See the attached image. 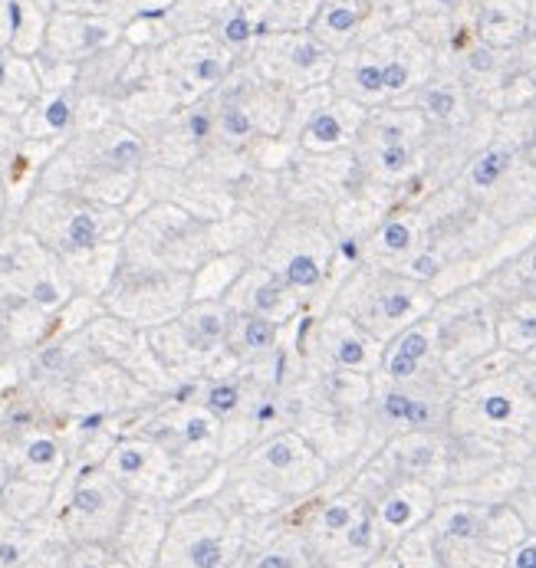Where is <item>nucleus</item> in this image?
<instances>
[{
	"instance_id": "f257e3e1",
	"label": "nucleus",
	"mask_w": 536,
	"mask_h": 568,
	"mask_svg": "<svg viewBox=\"0 0 536 568\" xmlns=\"http://www.w3.org/2000/svg\"><path fill=\"white\" fill-rule=\"evenodd\" d=\"M303 299L306 312H323L340 283L359 267V244L340 241L323 204H286L257 257Z\"/></svg>"
},
{
	"instance_id": "f03ea898",
	"label": "nucleus",
	"mask_w": 536,
	"mask_h": 568,
	"mask_svg": "<svg viewBox=\"0 0 536 568\" xmlns=\"http://www.w3.org/2000/svg\"><path fill=\"white\" fill-rule=\"evenodd\" d=\"M149 165L152 155L145 135L116 119L110 126L76 132L69 142H63L43 165L37 188L129 207Z\"/></svg>"
},
{
	"instance_id": "7ed1b4c3",
	"label": "nucleus",
	"mask_w": 536,
	"mask_h": 568,
	"mask_svg": "<svg viewBox=\"0 0 536 568\" xmlns=\"http://www.w3.org/2000/svg\"><path fill=\"white\" fill-rule=\"evenodd\" d=\"M427 76H432V50L411 24H398L343 50L330 82L340 95L372 108L392 102L408 105Z\"/></svg>"
},
{
	"instance_id": "20e7f679",
	"label": "nucleus",
	"mask_w": 536,
	"mask_h": 568,
	"mask_svg": "<svg viewBox=\"0 0 536 568\" xmlns=\"http://www.w3.org/2000/svg\"><path fill=\"white\" fill-rule=\"evenodd\" d=\"M448 427L484 437L507 453V461L523 464L536 450V401L520 362L500 375L458 385Z\"/></svg>"
},
{
	"instance_id": "39448f33",
	"label": "nucleus",
	"mask_w": 536,
	"mask_h": 568,
	"mask_svg": "<svg viewBox=\"0 0 536 568\" xmlns=\"http://www.w3.org/2000/svg\"><path fill=\"white\" fill-rule=\"evenodd\" d=\"M129 430L149 434L171 453V461L184 474L191 493L225 464L221 421L194 398L191 382H181L171 395H162L152 408H145L132 421Z\"/></svg>"
},
{
	"instance_id": "423d86ee",
	"label": "nucleus",
	"mask_w": 536,
	"mask_h": 568,
	"mask_svg": "<svg viewBox=\"0 0 536 568\" xmlns=\"http://www.w3.org/2000/svg\"><path fill=\"white\" fill-rule=\"evenodd\" d=\"M17 220L27 231H34L56 257H76L102 244H119L129 227L126 207L99 204L50 188H37L21 204Z\"/></svg>"
},
{
	"instance_id": "0eeeda50",
	"label": "nucleus",
	"mask_w": 536,
	"mask_h": 568,
	"mask_svg": "<svg viewBox=\"0 0 536 568\" xmlns=\"http://www.w3.org/2000/svg\"><path fill=\"white\" fill-rule=\"evenodd\" d=\"M438 296L435 289L411 280L405 273L395 270H379V267H366L359 263L333 293V309L346 312L349 319H356L369 335H375L385 346L388 338H395L401 328L414 325L418 319L432 315Z\"/></svg>"
},
{
	"instance_id": "6e6552de",
	"label": "nucleus",
	"mask_w": 536,
	"mask_h": 568,
	"mask_svg": "<svg viewBox=\"0 0 536 568\" xmlns=\"http://www.w3.org/2000/svg\"><path fill=\"white\" fill-rule=\"evenodd\" d=\"M228 315L225 299H191L181 315L149 328L158 359L178 382L214 378L241 369L228 349Z\"/></svg>"
},
{
	"instance_id": "1a4fd4ad",
	"label": "nucleus",
	"mask_w": 536,
	"mask_h": 568,
	"mask_svg": "<svg viewBox=\"0 0 536 568\" xmlns=\"http://www.w3.org/2000/svg\"><path fill=\"white\" fill-rule=\"evenodd\" d=\"M210 223L197 220L171 201H155L129 214L123 234V263L158 267L194 273L207 257H214Z\"/></svg>"
},
{
	"instance_id": "9d476101",
	"label": "nucleus",
	"mask_w": 536,
	"mask_h": 568,
	"mask_svg": "<svg viewBox=\"0 0 536 568\" xmlns=\"http://www.w3.org/2000/svg\"><path fill=\"white\" fill-rule=\"evenodd\" d=\"M455 391H458V382L448 372L421 375L411 382L372 378V395H369V408H366L369 437H366L362 461H369L385 440H392L398 434L448 427Z\"/></svg>"
},
{
	"instance_id": "9b49d317",
	"label": "nucleus",
	"mask_w": 536,
	"mask_h": 568,
	"mask_svg": "<svg viewBox=\"0 0 536 568\" xmlns=\"http://www.w3.org/2000/svg\"><path fill=\"white\" fill-rule=\"evenodd\" d=\"M241 519L214 496H191L171 506L158 552L162 568H238Z\"/></svg>"
},
{
	"instance_id": "f8f14e48",
	"label": "nucleus",
	"mask_w": 536,
	"mask_h": 568,
	"mask_svg": "<svg viewBox=\"0 0 536 568\" xmlns=\"http://www.w3.org/2000/svg\"><path fill=\"white\" fill-rule=\"evenodd\" d=\"M231 470L247 474L277 493H283L290 503H303L312 493H319L330 477L336 474L319 453L309 447V440L296 427H280L267 437H257L247 443L231 461H225Z\"/></svg>"
},
{
	"instance_id": "ddd939ff",
	"label": "nucleus",
	"mask_w": 536,
	"mask_h": 568,
	"mask_svg": "<svg viewBox=\"0 0 536 568\" xmlns=\"http://www.w3.org/2000/svg\"><path fill=\"white\" fill-rule=\"evenodd\" d=\"M126 506L129 493L105 474L102 464H69V470L56 483L50 519L76 542L110 545Z\"/></svg>"
},
{
	"instance_id": "4468645a",
	"label": "nucleus",
	"mask_w": 536,
	"mask_h": 568,
	"mask_svg": "<svg viewBox=\"0 0 536 568\" xmlns=\"http://www.w3.org/2000/svg\"><path fill=\"white\" fill-rule=\"evenodd\" d=\"M0 293L30 299L53 315L73 299L56 254L34 231H27L17 214L0 220Z\"/></svg>"
},
{
	"instance_id": "2eb2a0df",
	"label": "nucleus",
	"mask_w": 536,
	"mask_h": 568,
	"mask_svg": "<svg viewBox=\"0 0 536 568\" xmlns=\"http://www.w3.org/2000/svg\"><path fill=\"white\" fill-rule=\"evenodd\" d=\"M293 332L306 369L375 375L382 362L379 338L333 306H327L323 312H299L293 319Z\"/></svg>"
},
{
	"instance_id": "dca6fc26",
	"label": "nucleus",
	"mask_w": 536,
	"mask_h": 568,
	"mask_svg": "<svg viewBox=\"0 0 536 568\" xmlns=\"http://www.w3.org/2000/svg\"><path fill=\"white\" fill-rule=\"evenodd\" d=\"M99 356L89 343V332L76 328V332H53L43 343H37L34 349H27L17 359L14 378L24 382L40 404L47 408L50 421L60 427L63 414H66V401L73 385L79 382V375L95 365Z\"/></svg>"
},
{
	"instance_id": "f3484780",
	"label": "nucleus",
	"mask_w": 536,
	"mask_h": 568,
	"mask_svg": "<svg viewBox=\"0 0 536 568\" xmlns=\"http://www.w3.org/2000/svg\"><path fill=\"white\" fill-rule=\"evenodd\" d=\"M191 302V273L123 263L113 286L102 293V309L139 328H158Z\"/></svg>"
},
{
	"instance_id": "a211bd4d",
	"label": "nucleus",
	"mask_w": 536,
	"mask_h": 568,
	"mask_svg": "<svg viewBox=\"0 0 536 568\" xmlns=\"http://www.w3.org/2000/svg\"><path fill=\"white\" fill-rule=\"evenodd\" d=\"M102 467L136 500H162L175 506L191 493L184 474L171 461V453L158 440L139 430H123L110 447V453H105Z\"/></svg>"
},
{
	"instance_id": "6ab92c4d",
	"label": "nucleus",
	"mask_w": 536,
	"mask_h": 568,
	"mask_svg": "<svg viewBox=\"0 0 536 568\" xmlns=\"http://www.w3.org/2000/svg\"><path fill=\"white\" fill-rule=\"evenodd\" d=\"M244 60H251V66L267 82L283 86L290 92H303L312 86H327L333 79L340 53L330 50L309 30H286V34L260 30L257 43Z\"/></svg>"
},
{
	"instance_id": "aec40b11",
	"label": "nucleus",
	"mask_w": 536,
	"mask_h": 568,
	"mask_svg": "<svg viewBox=\"0 0 536 568\" xmlns=\"http://www.w3.org/2000/svg\"><path fill=\"white\" fill-rule=\"evenodd\" d=\"M89 343L95 349V356L102 362H113L116 369H123L126 375H132L136 382H142L149 391L155 395H171L181 382L165 369V362L158 359L149 328H139L113 312H99L89 325Z\"/></svg>"
},
{
	"instance_id": "412c9836",
	"label": "nucleus",
	"mask_w": 536,
	"mask_h": 568,
	"mask_svg": "<svg viewBox=\"0 0 536 568\" xmlns=\"http://www.w3.org/2000/svg\"><path fill=\"white\" fill-rule=\"evenodd\" d=\"M286 421L309 440V447L336 474L349 477L362 464V450L369 437L366 411H327V408L286 404Z\"/></svg>"
},
{
	"instance_id": "4be33fe9",
	"label": "nucleus",
	"mask_w": 536,
	"mask_h": 568,
	"mask_svg": "<svg viewBox=\"0 0 536 568\" xmlns=\"http://www.w3.org/2000/svg\"><path fill=\"white\" fill-rule=\"evenodd\" d=\"M126 40V24L102 14H76V11H50L47 37L40 53L63 63H86L89 56L110 50Z\"/></svg>"
},
{
	"instance_id": "5701e85b",
	"label": "nucleus",
	"mask_w": 536,
	"mask_h": 568,
	"mask_svg": "<svg viewBox=\"0 0 536 568\" xmlns=\"http://www.w3.org/2000/svg\"><path fill=\"white\" fill-rule=\"evenodd\" d=\"M427 244V217L418 207H388L385 217L359 241V263L401 273L405 263Z\"/></svg>"
},
{
	"instance_id": "b1692460",
	"label": "nucleus",
	"mask_w": 536,
	"mask_h": 568,
	"mask_svg": "<svg viewBox=\"0 0 536 568\" xmlns=\"http://www.w3.org/2000/svg\"><path fill=\"white\" fill-rule=\"evenodd\" d=\"M152 165L165 168H188L204 149L214 142V105L210 95L181 105L175 116H168L149 139Z\"/></svg>"
},
{
	"instance_id": "393cba45",
	"label": "nucleus",
	"mask_w": 536,
	"mask_h": 568,
	"mask_svg": "<svg viewBox=\"0 0 536 568\" xmlns=\"http://www.w3.org/2000/svg\"><path fill=\"white\" fill-rule=\"evenodd\" d=\"M0 453H4L11 474L30 477L40 483H53V487L63 480V474L69 470V461H73L66 437L53 421H43V424H34L14 437H4L0 440Z\"/></svg>"
},
{
	"instance_id": "a878e982",
	"label": "nucleus",
	"mask_w": 536,
	"mask_h": 568,
	"mask_svg": "<svg viewBox=\"0 0 536 568\" xmlns=\"http://www.w3.org/2000/svg\"><path fill=\"white\" fill-rule=\"evenodd\" d=\"M171 503L162 500H136L129 496V506L123 513V522L110 542L116 565L126 568H152L158 565V552L168 532Z\"/></svg>"
},
{
	"instance_id": "bb28decb",
	"label": "nucleus",
	"mask_w": 536,
	"mask_h": 568,
	"mask_svg": "<svg viewBox=\"0 0 536 568\" xmlns=\"http://www.w3.org/2000/svg\"><path fill=\"white\" fill-rule=\"evenodd\" d=\"M372 516L385 535V545L392 552V545L411 532L414 526L427 522L438 506V487L424 483V480H411V477H388L382 483V490L369 500Z\"/></svg>"
},
{
	"instance_id": "cd10ccee",
	"label": "nucleus",
	"mask_w": 536,
	"mask_h": 568,
	"mask_svg": "<svg viewBox=\"0 0 536 568\" xmlns=\"http://www.w3.org/2000/svg\"><path fill=\"white\" fill-rule=\"evenodd\" d=\"M448 372L442 365V349H438V325L432 315L418 319L414 325L401 328L395 338L382 346V362L372 378L385 382H411L421 375Z\"/></svg>"
},
{
	"instance_id": "c85d7f7f",
	"label": "nucleus",
	"mask_w": 536,
	"mask_h": 568,
	"mask_svg": "<svg viewBox=\"0 0 536 568\" xmlns=\"http://www.w3.org/2000/svg\"><path fill=\"white\" fill-rule=\"evenodd\" d=\"M225 306L228 309H238V312H257V315H267L280 325L293 322L299 312H306L303 299L290 289L286 280H280L270 267H264L260 260H251L244 267V273L238 276V283L228 289L225 296Z\"/></svg>"
},
{
	"instance_id": "c756f323",
	"label": "nucleus",
	"mask_w": 536,
	"mask_h": 568,
	"mask_svg": "<svg viewBox=\"0 0 536 568\" xmlns=\"http://www.w3.org/2000/svg\"><path fill=\"white\" fill-rule=\"evenodd\" d=\"M366 105H359L356 99L340 95L336 89L319 102L309 116L303 119V126L296 129V145L303 152H343L353 149L359 126L366 119Z\"/></svg>"
},
{
	"instance_id": "7c9ffc66",
	"label": "nucleus",
	"mask_w": 536,
	"mask_h": 568,
	"mask_svg": "<svg viewBox=\"0 0 536 568\" xmlns=\"http://www.w3.org/2000/svg\"><path fill=\"white\" fill-rule=\"evenodd\" d=\"M79 105H82V95H79L76 86L43 89L34 99V105L17 119L21 135L27 142L60 149L63 142H69L79 132Z\"/></svg>"
},
{
	"instance_id": "2f4dec72",
	"label": "nucleus",
	"mask_w": 536,
	"mask_h": 568,
	"mask_svg": "<svg viewBox=\"0 0 536 568\" xmlns=\"http://www.w3.org/2000/svg\"><path fill=\"white\" fill-rule=\"evenodd\" d=\"M408 105L421 112L427 129H461L471 116V89L458 76L432 73L408 99Z\"/></svg>"
},
{
	"instance_id": "473e14b6",
	"label": "nucleus",
	"mask_w": 536,
	"mask_h": 568,
	"mask_svg": "<svg viewBox=\"0 0 536 568\" xmlns=\"http://www.w3.org/2000/svg\"><path fill=\"white\" fill-rule=\"evenodd\" d=\"M228 349L231 356L238 359L241 369H260L267 365L280 343H283V328L290 325H280L267 315H257V312H238V309H228Z\"/></svg>"
},
{
	"instance_id": "72a5a7b5",
	"label": "nucleus",
	"mask_w": 536,
	"mask_h": 568,
	"mask_svg": "<svg viewBox=\"0 0 536 568\" xmlns=\"http://www.w3.org/2000/svg\"><path fill=\"white\" fill-rule=\"evenodd\" d=\"M487 289V286H484ZM497 302V346L526 359L536 349V296L526 289L494 293Z\"/></svg>"
},
{
	"instance_id": "f704fd0d",
	"label": "nucleus",
	"mask_w": 536,
	"mask_h": 568,
	"mask_svg": "<svg viewBox=\"0 0 536 568\" xmlns=\"http://www.w3.org/2000/svg\"><path fill=\"white\" fill-rule=\"evenodd\" d=\"M214 500H218L231 516H238L241 522L244 519H257V516H270V513H283L296 503H290L283 493H277L273 487L247 477V474H238L225 464V477H221V487L214 490Z\"/></svg>"
},
{
	"instance_id": "c9c22d12",
	"label": "nucleus",
	"mask_w": 536,
	"mask_h": 568,
	"mask_svg": "<svg viewBox=\"0 0 536 568\" xmlns=\"http://www.w3.org/2000/svg\"><path fill=\"white\" fill-rule=\"evenodd\" d=\"M139 47H132L129 40L102 50L95 56H89L86 63H79L76 73V89L89 92V95H105V99H119L123 89L132 82V63H136Z\"/></svg>"
},
{
	"instance_id": "e433bc0d",
	"label": "nucleus",
	"mask_w": 536,
	"mask_h": 568,
	"mask_svg": "<svg viewBox=\"0 0 536 568\" xmlns=\"http://www.w3.org/2000/svg\"><path fill=\"white\" fill-rule=\"evenodd\" d=\"M56 260H60V270L73 289V296L102 299V293L113 286V280L123 267V241L102 244V247L76 254V257H56Z\"/></svg>"
},
{
	"instance_id": "4c0bfd02",
	"label": "nucleus",
	"mask_w": 536,
	"mask_h": 568,
	"mask_svg": "<svg viewBox=\"0 0 536 568\" xmlns=\"http://www.w3.org/2000/svg\"><path fill=\"white\" fill-rule=\"evenodd\" d=\"M40 92L43 82L37 76L34 56H21L17 50L0 43V112L21 119Z\"/></svg>"
},
{
	"instance_id": "58836bf2",
	"label": "nucleus",
	"mask_w": 536,
	"mask_h": 568,
	"mask_svg": "<svg viewBox=\"0 0 536 568\" xmlns=\"http://www.w3.org/2000/svg\"><path fill=\"white\" fill-rule=\"evenodd\" d=\"M247 568H319L316 552L306 539V529L296 516V506L286 513L277 535L251 558Z\"/></svg>"
},
{
	"instance_id": "ea45409f",
	"label": "nucleus",
	"mask_w": 536,
	"mask_h": 568,
	"mask_svg": "<svg viewBox=\"0 0 536 568\" xmlns=\"http://www.w3.org/2000/svg\"><path fill=\"white\" fill-rule=\"evenodd\" d=\"M50 532V516L14 519L0 509V568H40V548Z\"/></svg>"
},
{
	"instance_id": "a19ab883",
	"label": "nucleus",
	"mask_w": 536,
	"mask_h": 568,
	"mask_svg": "<svg viewBox=\"0 0 536 568\" xmlns=\"http://www.w3.org/2000/svg\"><path fill=\"white\" fill-rule=\"evenodd\" d=\"M388 555L385 535L372 516V506L353 522V529L343 535V542L333 548L327 568H366V565H382V558Z\"/></svg>"
},
{
	"instance_id": "79ce46f5",
	"label": "nucleus",
	"mask_w": 536,
	"mask_h": 568,
	"mask_svg": "<svg viewBox=\"0 0 536 568\" xmlns=\"http://www.w3.org/2000/svg\"><path fill=\"white\" fill-rule=\"evenodd\" d=\"M267 234H270V227L260 217H254L251 210H244V207L231 210L225 220L210 223L214 250H218V254H247L251 260L257 257V250L267 241Z\"/></svg>"
},
{
	"instance_id": "37998d69",
	"label": "nucleus",
	"mask_w": 536,
	"mask_h": 568,
	"mask_svg": "<svg viewBox=\"0 0 536 568\" xmlns=\"http://www.w3.org/2000/svg\"><path fill=\"white\" fill-rule=\"evenodd\" d=\"M385 204L382 201H375L372 194H366V191H359L356 184L330 207V214H333V227H336V234H340V241H353V244H359L372 227L385 217Z\"/></svg>"
},
{
	"instance_id": "c03bdc74",
	"label": "nucleus",
	"mask_w": 536,
	"mask_h": 568,
	"mask_svg": "<svg viewBox=\"0 0 536 568\" xmlns=\"http://www.w3.org/2000/svg\"><path fill=\"white\" fill-rule=\"evenodd\" d=\"M529 21V8L520 0H487L477 11V34L494 47H516Z\"/></svg>"
},
{
	"instance_id": "a18cd8bd",
	"label": "nucleus",
	"mask_w": 536,
	"mask_h": 568,
	"mask_svg": "<svg viewBox=\"0 0 536 568\" xmlns=\"http://www.w3.org/2000/svg\"><path fill=\"white\" fill-rule=\"evenodd\" d=\"M53 496H56V487L53 483H40V480H30V477H17L11 474L4 490H0V509L14 519H43L50 516L53 509Z\"/></svg>"
},
{
	"instance_id": "49530a36",
	"label": "nucleus",
	"mask_w": 536,
	"mask_h": 568,
	"mask_svg": "<svg viewBox=\"0 0 536 568\" xmlns=\"http://www.w3.org/2000/svg\"><path fill=\"white\" fill-rule=\"evenodd\" d=\"M231 8H234V0H175V4L162 14V21L171 37L210 34L228 17Z\"/></svg>"
},
{
	"instance_id": "de8ad7c7",
	"label": "nucleus",
	"mask_w": 536,
	"mask_h": 568,
	"mask_svg": "<svg viewBox=\"0 0 536 568\" xmlns=\"http://www.w3.org/2000/svg\"><path fill=\"white\" fill-rule=\"evenodd\" d=\"M247 263H251L247 254H214V257H207L191 273V299H225Z\"/></svg>"
},
{
	"instance_id": "09e8293b",
	"label": "nucleus",
	"mask_w": 536,
	"mask_h": 568,
	"mask_svg": "<svg viewBox=\"0 0 536 568\" xmlns=\"http://www.w3.org/2000/svg\"><path fill=\"white\" fill-rule=\"evenodd\" d=\"M319 4H323V0H273V8L267 11L260 30H270V34L309 30L319 14Z\"/></svg>"
},
{
	"instance_id": "8fccbe9b",
	"label": "nucleus",
	"mask_w": 536,
	"mask_h": 568,
	"mask_svg": "<svg viewBox=\"0 0 536 568\" xmlns=\"http://www.w3.org/2000/svg\"><path fill=\"white\" fill-rule=\"evenodd\" d=\"M210 34L218 37V43L228 47L238 60H244V56L251 53V47L257 43V37H260V24H257L254 17H247L244 11L231 8L228 17H225L218 27H214Z\"/></svg>"
},
{
	"instance_id": "3c124183",
	"label": "nucleus",
	"mask_w": 536,
	"mask_h": 568,
	"mask_svg": "<svg viewBox=\"0 0 536 568\" xmlns=\"http://www.w3.org/2000/svg\"><path fill=\"white\" fill-rule=\"evenodd\" d=\"M24 356L17 335L8 322V312H4V302H0V385H8L14 378V369H17V359Z\"/></svg>"
},
{
	"instance_id": "603ef678",
	"label": "nucleus",
	"mask_w": 536,
	"mask_h": 568,
	"mask_svg": "<svg viewBox=\"0 0 536 568\" xmlns=\"http://www.w3.org/2000/svg\"><path fill=\"white\" fill-rule=\"evenodd\" d=\"M175 0H113V17L129 24L136 17H152V14H165Z\"/></svg>"
},
{
	"instance_id": "864d4df0",
	"label": "nucleus",
	"mask_w": 536,
	"mask_h": 568,
	"mask_svg": "<svg viewBox=\"0 0 536 568\" xmlns=\"http://www.w3.org/2000/svg\"><path fill=\"white\" fill-rule=\"evenodd\" d=\"M513 509H516V516L523 519V526H526V532H536V483L533 480H520V487L510 493V500H507Z\"/></svg>"
},
{
	"instance_id": "5fc2aeb1",
	"label": "nucleus",
	"mask_w": 536,
	"mask_h": 568,
	"mask_svg": "<svg viewBox=\"0 0 536 568\" xmlns=\"http://www.w3.org/2000/svg\"><path fill=\"white\" fill-rule=\"evenodd\" d=\"M503 565H510V568H536V532H526V535L503 555Z\"/></svg>"
},
{
	"instance_id": "6e6d98bb",
	"label": "nucleus",
	"mask_w": 536,
	"mask_h": 568,
	"mask_svg": "<svg viewBox=\"0 0 536 568\" xmlns=\"http://www.w3.org/2000/svg\"><path fill=\"white\" fill-rule=\"evenodd\" d=\"M411 4V14L421 11V14H455L461 11L468 0H408Z\"/></svg>"
},
{
	"instance_id": "4d7b16f0",
	"label": "nucleus",
	"mask_w": 536,
	"mask_h": 568,
	"mask_svg": "<svg viewBox=\"0 0 536 568\" xmlns=\"http://www.w3.org/2000/svg\"><path fill=\"white\" fill-rule=\"evenodd\" d=\"M234 8H238V11H244L247 17H254L257 24H264L267 11L273 8V0H234Z\"/></svg>"
},
{
	"instance_id": "13d9d810",
	"label": "nucleus",
	"mask_w": 536,
	"mask_h": 568,
	"mask_svg": "<svg viewBox=\"0 0 536 568\" xmlns=\"http://www.w3.org/2000/svg\"><path fill=\"white\" fill-rule=\"evenodd\" d=\"M11 30H14V0H0V43L11 47Z\"/></svg>"
},
{
	"instance_id": "bf43d9fd",
	"label": "nucleus",
	"mask_w": 536,
	"mask_h": 568,
	"mask_svg": "<svg viewBox=\"0 0 536 568\" xmlns=\"http://www.w3.org/2000/svg\"><path fill=\"white\" fill-rule=\"evenodd\" d=\"M11 214V197H8V178L4 171H0V220H4Z\"/></svg>"
},
{
	"instance_id": "052dcab7",
	"label": "nucleus",
	"mask_w": 536,
	"mask_h": 568,
	"mask_svg": "<svg viewBox=\"0 0 536 568\" xmlns=\"http://www.w3.org/2000/svg\"><path fill=\"white\" fill-rule=\"evenodd\" d=\"M520 369H523V378H526V385H529V391H533V401H536V362L520 359Z\"/></svg>"
},
{
	"instance_id": "680f3d73",
	"label": "nucleus",
	"mask_w": 536,
	"mask_h": 568,
	"mask_svg": "<svg viewBox=\"0 0 536 568\" xmlns=\"http://www.w3.org/2000/svg\"><path fill=\"white\" fill-rule=\"evenodd\" d=\"M523 477L536 483V450H533V453H529V457L523 461Z\"/></svg>"
},
{
	"instance_id": "e2e57ef3",
	"label": "nucleus",
	"mask_w": 536,
	"mask_h": 568,
	"mask_svg": "<svg viewBox=\"0 0 536 568\" xmlns=\"http://www.w3.org/2000/svg\"><path fill=\"white\" fill-rule=\"evenodd\" d=\"M523 155H526V162L536 168V132L529 135V142H526V149H523Z\"/></svg>"
},
{
	"instance_id": "0e129e2a",
	"label": "nucleus",
	"mask_w": 536,
	"mask_h": 568,
	"mask_svg": "<svg viewBox=\"0 0 536 568\" xmlns=\"http://www.w3.org/2000/svg\"><path fill=\"white\" fill-rule=\"evenodd\" d=\"M8 477H11V467H8V461H4V453H0V490H4Z\"/></svg>"
}]
</instances>
